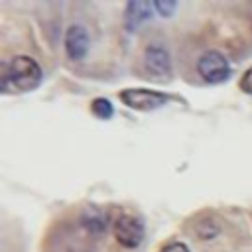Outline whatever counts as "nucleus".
I'll list each match as a JSON object with an SVG mask.
<instances>
[{"instance_id":"obj_1","label":"nucleus","mask_w":252,"mask_h":252,"mask_svg":"<svg viewBox=\"0 0 252 252\" xmlns=\"http://www.w3.org/2000/svg\"><path fill=\"white\" fill-rule=\"evenodd\" d=\"M41 67L28 55H16L10 63L2 65L0 89L2 93H28L41 83Z\"/></svg>"},{"instance_id":"obj_2","label":"nucleus","mask_w":252,"mask_h":252,"mask_svg":"<svg viewBox=\"0 0 252 252\" xmlns=\"http://www.w3.org/2000/svg\"><path fill=\"white\" fill-rule=\"evenodd\" d=\"M118 96L126 106H130L134 110H140V112L158 110L169 98L165 93H158V91H152V89H126Z\"/></svg>"},{"instance_id":"obj_3","label":"nucleus","mask_w":252,"mask_h":252,"mask_svg":"<svg viewBox=\"0 0 252 252\" xmlns=\"http://www.w3.org/2000/svg\"><path fill=\"white\" fill-rule=\"evenodd\" d=\"M197 71L207 83H222L230 75V65L222 53L205 51L197 61Z\"/></svg>"},{"instance_id":"obj_4","label":"nucleus","mask_w":252,"mask_h":252,"mask_svg":"<svg viewBox=\"0 0 252 252\" xmlns=\"http://www.w3.org/2000/svg\"><path fill=\"white\" fill-rule=\"evenodd\" d=\"M112 232H114V238L124 248H138L144 240V224L138 217H132V215H120L114 220Z\"/></svg>"},{"instance_id":"obj_5","label":"nucleus","mask_w":252,"mask_h":252,"mask_svg":"<svg viewBox=\"0 0 252 252\" xmlns=\"http://www.w3.org/2000/svg\"><path fill=\"white\" fill-rule=\"evenodd\" d=\"M144 67L150 75L165 81L171 75V61L169 53L161 45H148L144 53Z\"/></svg>"},{"instance_id":"obj_6","label":"nucleus","mask_w":252,"mask_h":252,"mask_svg":"<svg viewBox=\"0 0 252 252\" xmlns=\"http://www.w3.org/2000/svg\"><path fill=\"white\" fill-rule=\"evenodd\" d=\"M65 51H67L69 59H73V61L85 59V55L89 51V33L85 28L71 26L65 32Z\"/></svg>"},{"instance_id":"obj_7","label":"nucleus","mask_w":252,"mask_h":252,"mask_svg":"<svg viewBox=\"0 0 252 252\" xmlns=\"http://www.w3.org/2000/svg\"><path fill=\"white\" fill-rule=\"evenodd\" d=\"M152 16V4L148 2H130L126 6V26L134 30L138 24L150 20Z\"/></svg>"},{"instance_id":"obj_8","label":"nucleus","mask_w":252,"mask_h":252,"mask_svg":"<svg viewBox=\"0 0 252 252\" xmlns=\"http://www.w3.org/2000/svg\"><path fill=\"white\" fill-rule=\"evenodd\" d=\"M81 224H83L85 230H89L91 234H100V232H104V228H106V220H104V217H102L98 211L85 213L83 219H81Z\"/></svg>"},{"instance_id":"obj_9","label":"nucleus","mask_w":252,"mask_h":252,"mask_svg":"<svg viewBox=\"0 0 252 252\" xmlns=\"http://www.w3.org/2000/svg\"><path fill=\"white\" fill-rule=\"evenodd\" d=\"M91 106H93V114L102 118V120L112 118V114H114V108H112L110 100H106V98H96V100H93Z\"/></svg>"},{"instance_id":"obj_10","label":"nucleus","mask_w":252,"mask_h":252,"mask_svg":"<svg viewBox=\"0 0 252 252\" xmlns=\"http://www.w3.org/2000/svg\"><path fill=\"white\" fill-rule=\"evenodd\" d=\"M240 91L246 93V94H252V67L246 69V73L242 75V79H240Z\"/></svg>"},{"instance_id":"obj_11","label":"nucleus","mask_w":252,"mask_h":252,"mask_svg":"<svg viewBox=\"0 0 252 252\" xmlns=\"http://www.w3.org/2000/svg\"><path fill=\"white\" fill-rule=\"evenodd\" d=\"M159 252H191L187 244L179 242V240H173V242H167Z\"/></svg>"},{"instance_id":"obj_12","label":"nucleus","mask_w":252,"mask_h":252,"mask_svg":"<svg viewBox=\"0 0 252 252\" xmlns=\"http://www.w3.org/2000/svg\"><path fill=\"white\" fill-rule=\"evenodd\" d=\"M154 8H156L161 16H169V14L175 10V2H156Z\"/></svg>"}]
</instances>
